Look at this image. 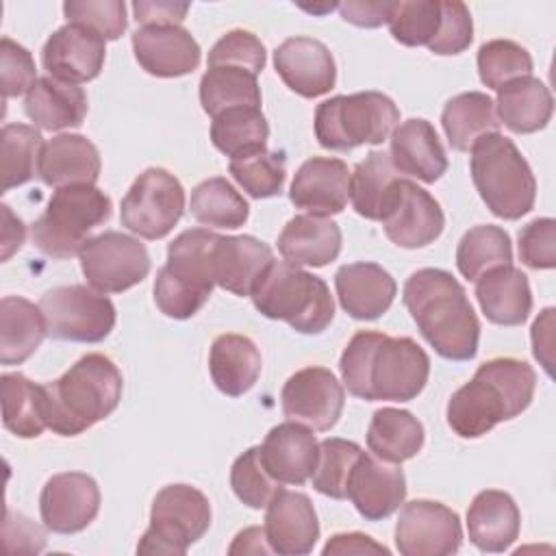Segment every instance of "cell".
I'll use <instances>...</instances> for the list:
<instances>
[{"label":"cell","instance_id":"1","mask_svg":"<svg viewBox=\"0 0 556 556\" xmlns=\"http://www.w3.org/2000/svg\"><path fill=\"white\" fill-rule=\"evenodd\" d=\"M345 389L361 400L410 402L430 376V358L410 337L358 330L339 361Z\"/></svg>","mask_w":556,"mask_h":556},{"label":"cell","instance_id":"2","mask_svg":"<svg viewBox=\"0 0 556 556\" xmlns=\"http://www.w3.org/2000/svg\"><path fill=\"white\" fill-rule=\"evenodd\" d=\"M404 306L421 337L447 361H469L478 352L480 321L465 287L445 269L424 267L408 276Z\"/></svg>","mask_w":556,"mask_h":556},{"label":"cell","instance_id":"3","mask_svg":"<svg viewBox=\"0 0 556 556\" xmlns=\"http://www.w3.org/2000/svg\"><path fill=\"white\" fill-rule=\"evenodd\" d=\"M536 387L534 369L519 358H491L447 402V424L460 439H478L521 415Z\"/></svg>","mask_w":556,"mask_h":556},{"label":"cell","instance_id":"4","mask_svg":"<svg viewBox=\"0 0 556 556\" xmlns=\"http://www.w3.org/2000/svg\"><path fill=\"white\" fill-rule=\"evenodd\" d=\"M122 389V371L109 356L85 354L61 378L41 384L46 426L61 437H76L117 408Z\"/></svg>","mask_w":556,"mask_h":556},{"label":"cell","instance_id":"5","mask_svg":"<svg viewBox=\"0 0 556 556\" xmlns=\"http://www.w3.org/2000/svg\"><path fill=\"white\" fill-rule=\"evenodd\" d=\"M469 152L473 187L495 217L515 222L532 211L536 180L528 161L508 137L489 132Z\"/></svg>","mask_w":556,"mask_h":556},{"label":"cell","instance_id":"6","mask_svg":"<svg viewBox=\"0 0 556 556\" xmlns=\"http://www.w3.org/2000/svg\"><path fill=\"white\" fill-rule=\"evenodd\" d=\"M250 298L263 317L287 321L302 334L324 332L334 317L328 285L289 261H274Z\"/></svg>","mask_w":556,"mask_h":556},{"label":"cell","instance_id":"7","mask_svg":"<svg viewBox=\"0 0 556 556\" xmlns=\"http://www.w3.org/2000/svg\"><path fill=\"white\" fill-rule=\"evenodd\" d=\"M217 232L191 228L167 245V263L154 278V302L172 319L193 317L213 293V248Z\"/></svg>","mask_w":556,"mask_h":556},{"label":"cell","instance_id":"8","mask_svg":"<svg viewBox=\"0 0 556 556\" xmlns=\"http://www.w3.org/2000/svg\"><path fill=\"white\" fill-rule=\"evenodd\" d=\"M111 198L96 185L56 189L33 222V245L52 258H72L91 239L89 232L111 217Z\"/></svg>","mask_w":556,"mask_h":556},{"label":"cell","instance_id":"9","mask_svg":"<svg viewBox=\"0 0 556 556\" xmlns=\"http://www.w3.org/2000/svg\"><path fill=\"white\" fill-rule=\"evenodd\" d=\"M400 122V109L380 91L334 96L315 109V137L328 150L382 143Z\"/></svg>","mask_w":556,"mask_h":556},{"label":"cell","instance_id":"10","mask_svg":"<svg viewBox=\"0 0 556 556\" xmlns=\"http://www.w3.org/2000/svg\"><path fill=\"white\" fill-rule=\"evenodd\" d=\"M211 526L208 497L191 484L163 486L150 510V526L143 532L139 554H185Z\"/></svg>","mask_w":556,"mask_h":556},{"label":"cell","instance_id":"11","mask_svg":"<svg viewBox=\"0 0 556 556\" xmlns=\"http://www.w3.org/2000/svg\"><path fill=\"white\" fill-rule=\"evenodd\" d=\"M48 337L59 341L98 343L115 326V304L93 287L65 285L46 291L39 300Z\"/></svg>","mask_w":556,"mask_h":556},{"label":"cell","instance_id":"12","mask_svg":"<svg viewBox=\"0 0 556 556\" xmlns=\"http://www.w3.org/2000/svg\"><path fill=\"white\" fill-rule=\"evenodd\" d=\"M185 213V189L180 180L163 169L141 172L119 204V222L143 239H163Z\"/></svg>","mask_w":556,"mask_h":556},{"label":"cell","instance_id":"13","mask_svg":"<svg viewBox=\"0 0 556 556\" xmlns=\"http://www.w3.org/2000/svg\"><path fill=\"white\" fill-rule=\"evenodd\" d=\"M87 285L100 293H122L139 285L150 271L146 245L124 232L104 230L78 252Z\"/></svg>","mask_w":556,"mask_h":556},{"label":"cell","instance_id":"14","mask_svg":"<svg viewBox=\"0 0 556 556\" xmlns=\"http://www.w3.org/2000/svg\"><path fill=\"white\" fill-rule=\"evenodd\" d=\"M384 235L400 248L417 250L430 245L445 226L441 204L417 182L397 178L380 211Z\"/></svg>","mask_w":556,"mask_h":556},{"label":"cell","instance_id":"15","mask_svg":"<svg viewBox=\"0 0 556 556\" xmlns=\"http://www.w3.org/2000/svg\"><path fill=\"white\" fill-rule=\"evenodd\" d=\"M460 543V519L445 504L413 500L402 506L395 523V547L402 556H450Z\"/></svg>","mask_w":556,"mask_h":556},{"label":"cell","instance_id":"16","mask_svg":"<svg viewBox=\"0 0 556 556\" xmlns=\"http://www.w3.org/2000/svg\"><path fill=\"white\" fill-rule=\"evenodd\" d=\"M345 404V393L337 376L326 367H304L289 376L280 391V406L289 421L302 424L311 430H330Z\"/></svg>","mask_w":556,"mask_h":556},{"label":"cell","instance_id":"17","mask_svg":"<svg viewBox=\"0 0 556 556\" xmlns=\"http://www.w3.org/2000/svg\"><path fill=\"white\" fill-rule=\"evenodd\" d=\"M100 510L98 482L83 471H63L48 478L39 495L41 521L56 534L85 530Z\"/></svg>","mask_w":556,"mask_h":556},{"label":"cell","instance_id":"18","mask_svg":"<svg viewBox=\"0 0 556 556\" xmlns=\"http://www.w3.org/2000/svg\"><path fill=\"white\" fill-rule=\"evenodd\" d=\"M104 56V39L76 24L56 28L41 48V63L48 76L72 85L93 80L102 72Z\"/></svg>","mask_w":556,"mask_h":556},{"label":"cell","instance_id":"19","mask_svg":"<svg viewBox=\"0 0 556 556\" xmlns=\"http://www.w3.org/2000/svg\"><path fill=\"white\" fill-rule=\"evenodd\" d=\"M274 67L282 83L302 98L328 93L337 83V65L326 43L313 37H289L274 50Z\"/></svg>","mask_w":556,"mask_h":556},{"label":"cell","instance_id":"20","mask_svg":"<svg viewBox=\"0 0 556 556\" xmlns=\"http://www.w3.org/2000/svg\"><path fill=\"white\" fill-rule=\"evenodd\" d=\"M265 536L274 554L304 556L319 539V521L306 493L278 489L265 506Z\"/></svg>","mask_w":556,"mask_h":556},{"label":"cell","instance_id":"21","mask_svg":"<svg viewBox=\"0 0 556 556\" xmlns=\"http://www.w3.org/2000/svg\"><path fill=\"white\" fill-rule=\"evenodd\" d=\"M130 43L141 70L156 78L191 74L202 59L198 41L182 26H141L132 33Z\"/></svg>","mask_w":556,"mask_h":556},{"label":"cell","instance_id":"22","mask_svg":"<svg viewBox=\"0 0 556 556\" xmlns=\"http://www.w3.org/2000/svg\"><path fill=\"white\" fill-rule=\"evenodd\" d=\"M350 169L341 159L313 156L293 176L289 200L306 215L330 217L345 208L350 200Z\"/></svg>","mask_w":556,"mask_h":556},{"label":"cell","instance_id":"23","mask_svg":"<svg viewBox=\"0 0 556 556\" xmlns=\"http://www.w3.org/2000/svg\"><path fill=\"white\" fill-rule=\"evenodd\" d=\"M348 497L361 517L367 521H382L404 504V471L363 452L350 473Z\"/></svg>","mask_w":556,"mask_h":556},{"label":"cell","instance_id":"24","mask_svg":"<svg viewBox=\"0 0 556 556\" xmlns=\"http://www.w3.org/2000/svg\"><path fill=\"white\" fill-rule=\"evenodd\" d=\"M317 456L319 443L313 430L295 421L274 426L261 445L263 465L280 484L300 486L311 480Z\"/></svg>","mask_w":556,"mask_h":556},{"label":"cell","instance_id":"25","mask_svg":"<svg viewBox=\"0 0 556 556\" xmlns=\"http://www.w3.org/2000/svg\"><path fill=\"white\" fill-rule=\"evenodd\" d=\"M334 289L341 308L363 321L378 319L389 311L397 293L393 276L378 263H350L337 269Z\"/></svg>","mask_w":556,"mask_h":556},{"label":"cell","instance_id":"26","mask_svg":"<svg viewBox=\"0 0 556 556\" xmlns=\"http://www.w3.org/2000/svg\"><path fill=\"white\" fill-rule=\"evenodd\" d=\"M271 263V248L252 235H219L213 248L215 285L235 295H250Z\"/></svg>","mask_w":556,"mask_h":556},{"label":"cell","instance_id":"27","mask_svg":"<svg viewBox=\"0 0 556 556\" xmlns=\"http://www.w3.org/2000/svg\"><path fill=\"white\" fill-rule=\"evenodd\" d=\"M395 169L421 182L439 180L447 169L445 148L428 119H406L391 132V152Z\"/></svg>","mask_w":556,"mask_h":556},{"label":"cell","instance_id":"28","mask_svg":"<svg viewBox=\"0 0 556 556\" xmlns=\"http://www.w3.org/2000/svg\"><path fill=\"white\" fill-rule=\"evenodd\" d=\"M100 152L83 135H56L43 143L37 176L54 189L70 185H96L100 178Z\"/></svg>","mask_w":556,"mask_h":556},{"label":"cell","instance_id":"29","mask_svg":"<svg viewBox=\"0 0 556 556\" xmlns=\"http://www.w3.org/2000/svg\"><path fill=\"white\" fill-rule=\"evenodd\" d=\"M521 526V513L515 500L497 489L480 491L467 508V534L469 541L482 552H504L517 536Z\"/></svg>","mask_w":556,"mask_h":556},{"label":"cell","instance_id":"30","mask_svg":"<svg viewBox=\"0 0 556 556\" xmlns=\"http://www.w3.org/2000/svg\"><path fill=\"white\" fill-rule=\"evenodd\" d=\"M476 298L484 317L500 326H519L532 308L528 276L513 265L495 267L476 280Z\"/></svg>","mask_w":556,"mask_h":556},{"label":"cell","instance_id":"31","mask_svg":"<svg viewBox=\"0 0 556 556\" xmlns=\"http://www.w3.org/2000/svg\"><path fill=\"white\" fill-rule=\"evenodd\" d=\"M341 228L317 215H295L278 235V252L293 265L324 267L341 252Z\"/></svg>","mask_w":556,"mask_h":556},{"label":"cell","instance_id":"32","mask_svg":"<svg viewBox=\"0 0 556 556\" xmlns=\"http://www.w3.org/2000/svg\"><path fill=\"white\" fill-rule=\"evenodd\" d=\"M261 352L256 343L237 332L219 334L208 352V371L215 387L230 397L250 391L261 376Z\"/></svg>","mask_w":556,"mask_h":556},{"label":"cell","instance_id":"33","mask_svg":"<svg viewBox=\"0 0 556 556\" xmlns=\"http://www.w3.org/2000/svg\"><path fill=\"white\" fill-rule=\"evenodd\" d=\"M24 113L43 130L76 128L87 115V93L78 85L41 76L24 98Z\"/></svg>","mask_w":556,"mask_h":556},{"label":"cell","instance_id":"34","mask_svg":"<svg viewBox=\"0 0 556 556\" xmlns=\"http://www.w3.org/2000/svg\"><path fill=\"white\" fill-rule=\"evenodd\" d=\"M554 100L543 80L530 76L515 78L497 89L495 113L500 124L517 135H530L547 126Z\"/></svg>","mask_w":556,"mask_h":556},{"label":"cell","instance_id":"35","mask_svg":"<svg viewBox=\"0 0 556 556\" xmlns=\"http://www.w3.org/2000/svg\"><path fill=\"white\" fill-rule=\"evenodd\" d=\"M48 337L39 304L22 295H4L0 302V363L22 365Z\"/></svg>","mask_w":556,"mask_h":556},{"label":"cell","instance_id":"36","mask_svg":"<svg viewBox=\"0 0 556 556\" xmlns=\"http://www.w3.org/2000/svg\"><path fill=\"white\" fill-rule=\"evenodd\" d=\"M424 426L421 421L402 408H380L371 415L367 428L369 452L391 465H400L419 454L424 447Z\"/></svg>","mask_w":556,"mask_h":556},{"label":"cell","instance_id":"37","mask_svg":"<svg viewBox=\"0 0 556 556\" xmlns=\"http://www.w3.org/2000/svg\"><path fill=\"white\" fill-rule=\"evenodd\" d=\"M441 126L447 143L458 152H469L471 146L489 135L500 132L495 102L482 91H465L445 102Z\"/></svg>","mask_w":556,"mask_h":556},{"label":"cell","instance_id":"38","mask_svg":"<svg viewBox=\"0 0 556 556\" xmlns=\"http://www.w3.org/2000/svg\"><path fill=\"white\" fill-rule=\"evenodd\" d=\"M267 137L269 126L261 106L226 109L211 122V141L230 161L263 152Z\"/></svg>","mask_w":556,"mask_h":556},{"label":"cell","instance_id":"39","mask_svg":"<svg viewBox=\"0 0 556 556\" xmlns=\"http://www.w3.org/2000/svg\"><path fill=\"white\" fill-rule=\"evenodd\" d=\"M200 104L211 117L235 106H261L256 74L232 65L208 67L200 78Z\"/></svg>","mask_w":556,"mask_h":556},{"label":"cell","instance_id":"40","mask_svg":"<svg viewBox=\"0 0 556 556\" xmlns=\"http://www.w3.org/2000/svg\"><path fill=\"white\" fill-rule=\"evenodd\" d=\"M2 424L20 439H35L48 426L43 417L41 384H35L24 374H2Z\"/></svg>","mask_w":556,"mask_h":556},{"label":"cell","instance_id":"41","mask_svg":"<svg viewBox=\"0 0 556 556\" xmlns=\"http://www.w3.org/2000/svg\"><path fill=\"white\" fill-rule=\"evenodd\" d=\"M513 245L504 228L493 224H482L469 228L456 248V267L463 278L478 280L482 274L510 265Z\"/></svg>","mask_w":556,"mask_h":556},{"label":"cell","instance_id":"42","mask_svg":"<svg viewBox=\"0 0 556 556\" xmlns=\"http://www.w3.org/2000/svg\"><path fill=\"white\" fill-rule=\"evenodd\" d=\"M189 211L195 222L213 228H241L250 217L243 195L222 176H213L193 187Z\"/></svg>","mask_w":556,"mask_h":556},{"label":"cell","instance_id":"43","mask_svg":"<svg viewBox=\"0 0 556 556\" xmlns=\"http://www.w3.org/2000/svg\"><path fill=\"white\" fill-rule=\"evenodd\" d=\"M397 178H402V174L395 169L387 152H369L350 176V200L354 211L365 219L378 222L382 202Z\"/></svg>","mask_w":556,"mask_h":556},{"label":"cell","instance_id":"44","mask_svg":"<svg viewBox=\"0 0 556 556\" xmlns=\"http://www.w3.org/2000/svg\"><path fill=\"white\" fill-rule=\"evenodd\" d=\"M43 137L28 124H7L0 132L2 191L20 187L37 176Z\"/></svg>","mask_w":556,"mask_h":556},{"label":"cell","instance_id":"45","mask_svg":"<svg viewBox=\"0 0 556 556\" xmlns=\"http://www.w3.org/2000/svg\"><path fill=\"white\" fill-rule=\"evenodd\" d=\"M363 454V447L354 441L328 437L319 443V456L315 471L311 476V482L315 491L321 495H328L332 500H345L348 497V480L350 473Z\"/></svg>","mask_w":556,"mask_h":556},{"label":"cell","instance_id":"46","mask_svg":"<svg viewBox=\"0 0 556 556\" xmlns=\"http://www.w3.org/2000/svg\"><path fill=\"white\" fill-rule=\"evenodd\" d=\"M478 74L489 89H500L506 83L530 76L532 56L530 52L510 39H491L478 50Z\"/></svg>","mask_w":556,"mask_h":556},{"label":"cell","instance_id":"47","mask_svg":"<svg viewBox=\"0 0 556 556\" xmlns=\"http://www.w3.org/2000/svg\"><path fill=\"white\" fill-rule=\"evenodd\" d=\"M389 30L402 46H430L441 26V2L439 0H413L393 2L389 15Z\"/></svg>","mask_w":556,"mask_h":556},{"label":"cell","instance_id":"48","mask_svg":"<svg viewBox=\"0 0 556 556\" xmlns=\"http://www.w3.org/2000/svg\"><path fill=\"white\" fill-rule=\"evenodd\" d=\"M228 172L243 187V191L256 200L278 195L287 178L285 156L280 152L267 150L245 159L230 161Z\"/></svg>","mask_w":556,"mask_h":556},{"label":"cell","instance_id":"49","mask_svg":"<svg viewBox=\"0 0 556 556\" xmlns=\"http://www.w3.org/2000/svg\"><path fill=\"white\" fill-rule=\"evenodd\" d=\"M230 486L235 495L250 508H265L280 489V482L269 476L261 458V445L245 450L230 467Z\"/></svg>","mask_w":556,"mask_h":556},{"label":"cell","instance_id":"50","mask_svg":"<svg viewBox=\"0 0 556 556\" xmlns=\"http://www.w3.org/2000/svg\"><path fill=\"white\" fill-rule=\"evenodd\" d=\"M67 24L83 26L104 41H115L128 26L126 4L122 0H67L63 4Z\"/></svg>","mask_w":556,"mask_h":556},{"label":"cell","instance_id":"51","mask_svg":"<svg viewBox=\"0 0 556 556\" xmlns=\"http://www.w3.org/2000/svg\"><path fill=\"white\" fill-rule=\"evenodd\" d=\"M265 59L267 54L261 39L254 33L243 28H235L226 33L208 50V67L232 65V67H243L256 76L265 67Z\"/></svg>","mask_w":556,"mask_h":556},{"label":"cell","instance_id":"52","mask_svg":"<svg viewBox=\"0 0 556 556\" xmlns=\"http://www.w3.org/2000/svg\"><path fill=\"white\" fill-rule=\"evenodd\" d=\"M471 39H473V20L469 9L458 0L441 2V26L437 37L428 46V50L441 56L460 54L469 48Z\"/></svg>","mask_w":556,"mask_h":556},{"label":"cell","instance_id":"53","mask_svg":"<svg viewBox=\"0 0 556 556\" xmlns=\"http://www.w3.org/2000/svg\"><path fill=\"white\" fill-rule=\"evenodd\" d=\"M0 76L4 100L28 93L37 83V67L33 54L9 37H2L0 41Z\"/></svg>","mask_w":556,"mask_h":556},{"label":"cell","instance_id":"54","mask_svg":"<svg viewBox=\"0 0 556 556\" xmlns=\"http://www.w3.org/2000/svg\"><path fill=\"white\" fill-rule=\"evenodd\" d=\"M519 258L530 269L556 267V222L536 217L519 230Z\"/></svg>","mask_w":556,"mask_h":556},{"label":"cell","instance_id":"55","mask_svg":"<svg viewBox=\"0 0 556 556\" xmlns=\"http://www.w3.org/2000/svg\"><path fill=\"white\" fill-rule=\"evenodd\" d=\"M4 545H7V552H11V554H15V552L37 554L46 545V532L37 523H33L28 517L7 510Z\"/></svg>","mask_w":556,"mask_h":556},{"label":"cell","instance_id":"56","mask_svg":"<svg viewBox=\"0 0 556 556\" xmlns=\"http://www.w3.org/2000/svg\"><path fill=\"white\" fill-rule=\"evenodd\" d=\"M189 11V2L172 0H139L132 2V13L141 26H180Z\"/></svg>","mask_w":556,"mask_h":556},{"label":"cell","instance_id":"57","mask_svg":"<svg viewBox=\"0 0 556 556\" xmlns=\"http://www.w3.org/2000/svg\"><path fill=\"white\" fill-rule=\"evenodd\" d=\"M337 9L345 22L361 28H376L389 22L393 2H343Z\"/></svg>","mask_w":556,"mask_h":556},{"label":"cell","instance_id":"58","mask_svg":"<svg viewBox=\"0 0 556 556\" xmlns=\"http://www.w3.org/2000/svg\"><path fill=\"white\" fill-rule=\"evenodd\" d=\"M324 556L330 554H389V549L382 543H376L371 536L363 532H343L330 536V541L324 545Z\"/></svg>","mask_w":556,"mask_h":556},{"label":"cell","instance_id":"59","mask_svg":"<svg viewBox=\"0 0 556 556\" xmlns=\"http://www.w3.org/2000/svg\"><path fill=\"white\" fill-rule=\"evenodd\" d=\"M552 332H554V308H545L532 324V352L543 369L552 376Z\"/></svg>","mask_w":556,"mask_h":556},{"label":"cell","instance_id":"60","mask_svg":"<svg viewBox=\"0 0 556 556\" xmlns=\"http://www.w3.org/2000/svg\"><path fill=\"white\" fill-rule=\"evenodd\" d=\"M0 213H2V261H9L11 254L22 248L26 237V226L17 215H13V211L7 204L0 206Z\"/></svg>","mask_w":556,"mask_h":556},{"label":"cell","instance_id":"61","mask_svg":"<svg viewBox=\"0 0 556 556\" xmlns=\"http://www.w3.org/2000/svg\"><path fill=\"white\" fill-rule=\"evenodd\" d=\"M228 554H274V549L267 543L265 528L252 526L235 536L232 545L228 547Z\"/></svg>","mask_w":556,"mask_h":556}]
</instances>
